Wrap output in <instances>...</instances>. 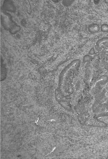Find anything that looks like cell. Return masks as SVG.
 <instances>
[{
    "label": "cell",
    "mask_w": 108,
    "mask_h": 159,
    "mask_svg": "<svg viewBox=\"0 0 108 159\" xmlns=\"http://www.w3.org/2000/svg\"><path fill=\"white\" fill-rule=\"evenodd\" d=\"M100 29L103 32H108V24L107 23L102 24L100 27Z\"/></svg>",
    "instance_id": "8992f818"
},
{
    "label": "cell",
    "mask_w": 108,
    "mask_h": 159,
    "mask_svg": "<svg viewBox=\"0 0 108 159\" xmlns=\"http://www.w3.org/2000/svg\"><path fill=\"white\" fill-rule=\"evenodd\" d=\"M81 65V60L79 59H76L71 61L63 69L59 77L58 88L59 90H63L66 77H69L77 72L79 70Z\"/></svg>",
    "instance_id": "6da1fadb"
},
{
    "label": "cell",
    "mask_w": 108,
    "mask_h": 159,
    "mask_svg": "<svg viewBox=\"0 0 108 159\" xmlns=\"http://www.w3.org/2000/svg\"><path fill=\"white\" fill-rule=\"evenodd\" d=\"M108 48V37H105L99 39L95 42V48L99 51L104 48Z\"/></svg>",
    "instance_id": "3957f363"
},
{
    "label": "cell",
    "mask_w": 108,
    "mask_h": 159,
    "mask_svg": "<svg viewBox=\"0 0 108 159\" xmlns=\"http://www.w3.org/2000/svg\"><path fill=\"white\" fill-rule=\"evenodd\" d=\"M104 55L102 58V64L105 69L108 72V55Z\"/></svg>",
    "instance_id": "5b68a950"
},
{
    "label": "cell",
    "mask_w": 108,
    "mask_h": 159,
    "mask_svg": "<svg viewBox=\"0 0 108 159\" xmlns=\"http://www.w3.org/2000/svg\"><path fill=\"white\" fill-rule=\"evenodd\" d=\"M107 52H108V51H107Z\"/></svg>",
    "instance_id": "8fae6325"
},
{
    "label": "cell",
    "mask_w": 108,
    "mask_h": 159,
    "mask_svg": "<svg viewBox=\"0 0 108 159\" xmlns=\"http://www.w3.org/2000/svg\"></svg>",
    "instance_id": "7c38bea8"
},
{
    "label": "cell",
    "mask_w": 108,
    "mask_h": 159,
    "mask_svg": "<svg viewBox=\"0 0 108 159\" xmlns=\"http://www.w3.org/2000/svg\"><path fill=\"white\" fill-rule=\"evenodd\" d=\"M100 29L99 25L96 23H92L88 25V30L91 33L95 34L98 32Z\"/></svg>",
    "instance_id": "277c9868"
},
{
    "label": "cell",
    "mask_w": 108,
    "mask_h": 159,
    "mask_svg": "<svg viewBox=\"0 0 108 159\" xmlns=\"http://www.w3.org/2000/svg\"><path fill=\"white\" fill-rule=\"evenodd\" d=\"M63 4L66 6H69L71 5L74 2V1H64Z\"/></svg>",
    "instance_id": "9c48e42d"
},
{
    "label": "cell",
    "mask_w": 108,
    "mask_h": 159,
    "mask_svg": "<svg viewBox=\"0 0 108 159\" xmlns=\"http://www.w3.org/2000/svg\"><path fill=\"white\" fill-rule=\"evenodd\" d=\"M91 56L89 55H85L83 58V61L84 62H86L89 61L91 59Z\"/></svg>",
    "instance_id": "52a82bcc"
},
{
    "label": "cell",
    "mask_w": 108,
    "mask_h": 159,
    "mask_svg": "<svg viewBox=\"0 0 108 159\" xmlns=\"http://www.w3.org/2000/svg\"><path fill=\"white\" fill-rule=\"evenodd\" d=\"M99 117H105L108 116V111L101 113L98 115Z\"/></svg>",
    "instance_id": "ba28073f"
},
{
    "label": "cell",
    "mask_w": 108,
    "mask_h": 159,
    "mask_svg": "<svg viewBox=\"0 0 108 159\" xmlns=\"http://www.w3.org/2000/svg\"><path fill=\"white\" fill-rule=\"evenodd\" d=\"M108 83V75L103 74L100 76L95 84L93 90L95 92L101 90Z\"/></svg>",
    "instance_id": "7a4b0ae2"
},
{
    "label": "cell",
    "mask_w": 108,
    "mask_h": 159,
    "mask_svg": "<svg viewBox=\"0 0 108 159\" xmlns=\"http://www.w3.org/2000/svg\"><path fill=\"white\" fill-rule=\"evenodd\" d=\"M89 53L91 55L93 54V53H94V49L93 48L91 49L89 51Z\"/></svg>",
    "instance_id": "30bf717a"
}]
</instances>
